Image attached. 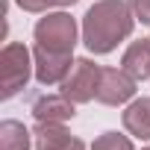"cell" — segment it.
<instances>
[{"label": "cell", "instance_id": "cell-2", "mask_svg": "<svg viewBox=\"0 0 150 150\" xmlns=\"http://www.w3.org/2000/svg\"><path fill=\"white\" fill-rule=\"evenodd\" d=\"M35 74V62L33 53L21 44V41H9L0 50V97L12 100L15 94H21L30 86V77Z\"/></svg>", "mask_w": 150, "mask_h": 150}, {"label": "cell", "instance_id": "cell-11", "mask_svg": "<svg viewBox=\"0 0 150 150\" xmlns=\"http://www.w3.org/2000/svg\"><path fill=\"white\" fill-rule=\"evenodd\" d=\"M35 141H33V132L21 124V121H3L0 124V150H30Z\"/></svg>", "mask_w": 150, "mask_h": 150}, {"label": "cell", "instance_id": "cell-6", "mask_svg": "<svg viewBox=\"0 0 150 150\" xmlns=\"http://www.w3.org/2000/svg\"><path fill=\"white\" fill-rule=\"evenodd\" d=\"M33 62H35V80L41 86H56L62 83L71 68H74V53H56V50H47L41 44L33 47Z\"/></svg>", "mask_w": 150, "mask_h": 150}, {"label": "cell", "instance_id": "cell-17", "mask_svg": "<svg viewBox=\"0 0 150 150\" xmlns=\"http://www.w3.org/2000/svg\"><path fill=\"white\" fill-rule=\"evenodd\" d=\"M144 150H150V147H144Z\"/></svg>", "mask_w": 150, "mask_h": 150}, {"label": "cell", "instance_id": "cell-13", "mask_svg": "<svg viewBox=\"0 0 150 150\" xmlns=\"http://www.w3.org/2000/svg\"><path fill=\"white\" fill-rule=\"evenodd\" d=\"M127 3H129L135 21H141L144 27H150V0H127Z\"/></svg>", "mask_w": 150, "mask_h": 150}, {"label": "cell", "instance_id": "cell-5", "mask_svg": "<svg viewBox=\"0 0 150 150\" xmlns=\"http://www.w3.org/2000/svg\"><path fill=\"white\" fill-rule=\"evenodd\" d=\"M135 97V80L124 68H100V83L94 100L103 106H124Z\"/></svg>", "mask_w": 150, "mask_h": 150}, {"label": "cell", "instance_id": "cell-15", "mask_svg": "<svg viewBox=\"0 0 150 150\" xmlns=\"http://www.w3.org/2000/svg\"><path fill=\"white\" fill-rule=\"evenodd\" d=\"M50 6H59V9H65V6H74V3H80V0H47Z\"/></svg>", "mask_w": 150, "mask_h": 150}, {"label": "cell", "instance_id": "cell-3", "mask_svg": "<svg viewBox=\"0 0 150 150\" xmlns=\"http://www.w3.org/2000/svg\"><path fill=\"white\" fill-rule=\"evenodd\" d=\"M35 44L56 50V53H74L77 44V21L68 12H44V18H38L35 30Z\"/></svg>", "mask_w": 150, "mask_h": 150}, {"label": "cell", "instance_id": "cell-14", "mask_svg": "<svg viewBox=\"0 0 150 150\" xmlns=\"http://www.w3.org/2000/svg\"><path fill=\"white\" fill-rule=\"evenodd\" d=\"M15 3H18L24 12H41V15H44V12L50 9L47 0H15Z\"/></svg>", "mask_w": 150, "mask_h": 150}, {"label": "cell", "instance_id": "cell-8", "mask_svg": "<svg viewBox=\"0 0 150 150\" xmlns=\"http://www.w3.org/2000/svg\"><path fill=\"white\" fill-rule=\"evenodd\" d=\"M121 68L129 74L135 83L150 80V38L132 41V44L124 50V56H121Z\"/></svg>", "mask_w": 150, "mask_h": 150}, {"label": "cell", "instance_id": "cell-10", "mask_svg": "<svg viewBox=\"0 0 150 150\" xmlns=\"http://www.w3.org/2000/svg\"><path fill=\"white\" fill-rule=\"evenodd\" d=\"M124 129L141 141L150 138V97H135L124 109Z\"/></svg>", "mask_w": 150, "mask_h": 150}, {"label": "cell", "instance_id": "cell-16", "mask_svg": "<svg viewBox=\"0 0 150 150\" xmlns=\"http://www.w3.org/2000/svg\"><path fill=\"white\" fill-rule=\"evenodd\" d=\"M62 150H86V144H83L80 138H74V141H71L68 147H62Z\"/></svg>", "mask_w": 150, "mask_h": 150}, {"label": "cell", "instance_id": "cell-7", "mask_svg": "<svg viewBox=\"0 0 150 150\" xmlns=\"http://www.w3.org/2000/svg\"><path fill=\"white\" fill-rule=\"evenodd\" d=\"M77 115V103L68 100L65 94H41L38 100H33V118L35 121H71Z\"/></svg>", "mask_w": 150, "mask_h": 150}, {"label": "cell", "instance_id": "cell-4", "mask_svg": "<svg viewBox=\"0 0 150 150\" xmlns=\"http://www.w3.org/2000/svg\"><path fill=\"white\" fill-rule=\"evenodd\" d=\"M97 83H100V65H94L88 56H83V59L74 62L71 74H68L59 86H62V94H65L68 100H74V103L80 106V103L94 100Z\"/></svg>", "mask_w": 150, "mask_h": 150}, {"label": "cell", "instance_id": "cell-12", "mask_svg": "<svg viewBox=\"0 0 150 150\" xmlns=\"http://www.w3.org/2000/svg\"><path fill=\"white\" fill-rule=\"evenodd\" d=\"M91 150H132V141L127 138V135H121V132H103V135H97L94 138V144H91Z\"/></svg>", "mask_w": 150, "mask_h": 150}, {"label": "cell", "instance_id": "cell-9", "mask_svg": "<svg viewBox=\"0 0 150 150\" xmlns=\"http://www.w3.org/2000/svg\"><path fill=\"white\" fill-rule=\"evenodd\" d=\"M33 141H35V150H62L74 141V135L59 121H35Z\"/></svg>", "mask_w": 150, "mask_h": 150}, {"label": "cell", "instance_id": "cell-1", "mask_svg": "<svg viewBox=\"0 0 150 150\" xmlns=\"http://www.w3.org/2000/svg\"><path fill=\"white\" fill-rule=\"evenodd\" d=\"M135 30V15L124 0H97L83 15V44L94 56L112 53Z\"/></svg>", "mask_w": 150, "mask_h": 150}]
</instances>
